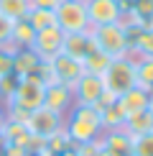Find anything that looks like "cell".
Instances as JSON below:
<instances>
[{
    "mask_svg": "<svg viewBox=\"0 0 153 156\" xmlns=\"http://www.w3.org/2000/svg\"><path fill=\"white\" fill-rule=\"evenodd\" d=\"M135 77H138V87H143L145 92H153V59H138Z\"/></svg>",
    "mask_w": 153,
    "mask_h": 156,
    "instance_id": "obj_24",
    "label": "cell"
},
{
    "mask_svg": "<svg viewBox=\"0 0 153 156\" xmlns=\"http://www.w3.org/2000/svg\"><path fill=\"white\" fill-rule=\"evenodd\" d=\"M94 49V41H92V34L89 31H82V34H66L64 36V54L72 56V59H84L89 51Z\"/></svg>",
    "mask_w": 153,
    "mask_h": 156,
    "instance_id": "obj_13",
    "label": "cell"
},
{
    "mask_svg": "<svg viewBox=\"0 0 153 156\" xmlns=\"http://www.w3.org/2000/svg\"><path fill=\"white\" fill-rule=\"evenodd\" d=\"M56 16V26L64 31V34H82V31H89V18H87V8L84 0H61L54 10Z\"/></svg>",
    "mask_w": 153,
    "mask_h": 156,
    "instance_id": "obj_4",
    "label": "cell"
},
{
    "mask_svg": "<svg viewBox=\"0 0 153 156\" xmlns=\"http://www.w3.org/2000/svg\"><path fill=\"white\" fill-rule=\"evenodd\" d=\"M13 56H15V46H3L0 49V77L13 74Z\"/></svg>",
    "mask_w": 153,
    "mask_h": 156,
    "instance_id": "obj_29",
    "label": "cell"
},
{
    "mask_svg": "<svg viewBox=\"0 0 153 156\" xmlns=\"http://www.w3.org/2000/svg\"><path fill=\"white\" fill-rule=\"evenodd\" d=\"M100 144L112 156H130V151H133V138L123 131V128H117V131H105L100 136Z\"/></svg>",
    "mask_w": 153,
    "mask_h": 156,
    "instance_id": "obj_12",
    "label": "cell"
},
{
    "mask_svg": "<svg viewBox=\"0 0 153 156\" xmlns=\"http://www.w3.org/2000/svg\"><path fill=\"white\" fill-rule=\"evenodd\" d=\"M0 154H3V156H25L28 151H25L23 146H13V144H0Z\"/></svg>",
    "mask_w": 153,
    "mask_h": 156,
    "instance_id": "obj_32",
    "label": "cell"
},
{
    "mask_svg": "<svg viewBox=\"0 0 153 156\" xmlns=\"http://www.w3.org/2000/svg\"><path fill=\"white\" fill-rule=\"evenodd\" d=\"M102 84H105V92H110L115 97L125 95L127 90H133L138 84L135 77V62H130L127 56H120V59H112L110 67L102 74Z\"/></svg>",
    "mask_w": 153,
    "mask_h": 156,
    "instance_id": "obj_3",
    "label": "cell"
},
{
    "mask_svg": "<svg viewBox=\"0 0 153 156\" xmlns=\"http://www.w3.org/2000/svg\"><path fill=\"white\" fill-rule=\"evenodd\" d=\"M64 131H66L69 141L74 146L97 141L102 133V120H100V110L92 105H74L64 115Z\"/></svg>",
    "mask_w": 153,
    "mask_h": 156,
    "instance_id": "obj_1",
    "label": "cell"
},
{
    "mask_svg": "<svg viewBox=\"0 0 153 156\" xmlns=\"http://www.w3.org/2000/svg\"><path fill=\"white\" fill-rule=\"evenodd\" d=\"M28 141H31V131L25 123H15L5 118V126L0 131V144H13V146H23L28 151Z\"/></svg>",
    "mask_w": 153,
    "mask_h": 156,
    "instance_id": "obj_15",
    "label": "cell"
},
{
    "mask_svg": "<svg viewBox=\"0 0 153 156\" xmlns=\"http://www.w3.org/2000/svg\"><path fill=\"white\" fill-rule=\"evenodd\" d=\"M72 92H74V105H97L100 102V97L102 92H105V84H102V77L97 74H82L79 80L74 82V87H72Z\"/></svg>",
    "mask_w": 153,
    "mask_h": 156,
    "instance_id": "obj_8",
    "label": "cell"
},
{
    "mask_svg": "<svg viewBox=\"0 0 153 156\" xmlns=\"http://www.w3.org/2000/svg\"><path fill=\"white\" fill-rule=\"evenodd\" d=\"M148 100H151V92H145V90L138 87V84L133 90H127L125 95L117 97L120 108L125 110V118H127V115H133V113H140V110H148Z\"/></svg>",
    "mask_w": 153,
    "mask_h": 156,
    "instance_id": "obj_16",
    "label": "cell"
},
{
    "mask_svg": "<svg viewBox=\"0 0 153 156\" xmlns=\"http://www.w3.org/2000/svg\"><path fill=\"white\" fill-rule=\"evenodd\" d=\"M97 156H112V154H110V151H105V148H102V151H100Z\"/></svg>",
    "mask_w": 153,
    "mask_h": 156,
    "instance_id": "obj_36",
    "label": "cell"
},
{
    "mask_svg": "<svg viewBox=\"0 0 153 156\" xmlns=\"http://www.w3.org/2000/svg\"><path fill=\"white\" fill-rule=\"evenodd\" d=\"M127 59L138 62V59H153V28H140L135 36L130 38V51Z\"/></svg>",
    "mask_w": 153,
    "mask_h": 156,
    "instance_id": "obj_14",
    "label": "cell"
},
{
    "mask_svg": "<svg viewBox=\"0 0 153 156\" xmlns=\"http://www.w3.org/2000/svg\"><path fill=\"white\" fill-rule=\"evenodd\" d=\"M41 59L36 56L33 49H15V56H13V74L15 77H28L36 74Z\"/></svg>",
    "mask_w": 153,
    "mask_h": 156,
    "instance_id": "obj_18",
    "label": "cell"
},
{
    "mask_svg": "<svg viewBox=\"0 0 153 156\" xmlns=\"http://www.w3.org/2000/svg\"><path fill=\"white\" fill-rule=\"evenodd\" d=\"M61 0H31V8H43V10H56Z\"/></svg>",
    "mask_w": 153,
    "mask_h": 156,
    "instance_id": "obj_33",
    "label": "cell"
},
{
    "mask_svg": "<svg viewBox=\"0 0 153 156\" xmlns=\"http://www.w3.org/2000/svg\"><path fill=\"white\" fill-rule=\"evenodd\" d=\"M33 38H36V31H33V26L25 21V18L13 23V41H10V44H13L15 49H31Z\"/></svg>",
    "mask_w": 153,
    "mask_h": 156,
    "instance_id": "obj_21",
    "label": "cell"
},
{
    "mask_svg": "<svg viewBox=\"0 0 153 156\" xmlns=\"http://www.w3.org/2000/svg\"><path fill=\"white\" fill-rule=\"evenodd\" d=\"M43 92H46V84L38 80L36 74H28V77H18V87L13 92V100L8 105H18L28 113H33L43 105Z\"/></svg>",
    "mask_w": 153,
    "mask_h": 156,
    "instance_id": "obj_5",
    "label": "cell"
},
{
    "mask_svg": "<svg viewBox=\"0 0 153 156\" xmlns=\"http://www.w3.org/2000/svg\"><path fill=\"white\" fill-rule=\"evenodd\" d=\"M130 156H153V133L133 138V151Z\"/></svg>",
    "mask_w": 153,
    "mask_h": 156,
    "instance_id": "obj_27",
    "label": "cell"
},
{
    "mask_svg": "<svg viewBox=\"0 0 153 156\" xmlns=\"http://www.w3.org/2000/svg\"><path fill=\"white\" fill-rule=\"evenodd\" d=\"M13 23L15 21H10V18H3L0 16V49L3 46H13Z\"/></svg>",
    "mask_w": 153,
    "mask_h": 156,
    "instance_id": "obj_30",
    "label": "cell"
},
{
    "mask_svg": "<svg viewBox=\"0 0 153 156\" xmlns=\"http://www.w3.org/2000/svg\"><path fill=\"white\" fill-rule=\"evenodd\" d=\"M25 21L33 26V31H43V28H51V26H56V16H54V10L31 8V10H28V16H25Z\"/></svg>",
    "mask_w": 153,
    "mask_h": 156,
    "instance_id": "obj_23",
    "label": "cell"
},
{
    "mask_svg": "<svg viewBox=\"0 0 153 156\" xmlns=\"http://www.w3.org/2000/svg\"><path fill=\"white\" fill-rule=\"evenodd\" d=\"M31 10V0H0V16L10 21H23Z\"/></svg>",
    "mask_w": 153,
    "mask_h": 156,
    "instance_id": "obj_22",
    "label": "cell"
},
{
    "mask_svg": "<svg viewBox=\"0 0 153 156\" xmlns=\"http://www.w3.org/2000/svg\"><path fill=\"white\" fill-rule=\"evenodd\" d=\"M18 87V77L8 74V77H0V105H8L13 100V92Z\"/></svg>",
    "mask_w": 153,
    "mask_h": 156,
    "instance_id": "obj_28",
    "label": "cell"
},
{
    "mask_svg": "<svg viewBox=\"0 0 153 156\" xmlns=\"http://www.w3.org/2000/svg\"><path fill=\"white\" fill-rule=\"evenodd\" d=\"M130 10L135 13V18L140 21V26H145V28L151 26V21H153V0H133Z\"/></svg>",
    "mask_w": 153,
    "mask_h": 156,
    "instance_id": "obj_25",
    "label": "cell"
},
{
    "mask_svg": "<svg viewBox=\"0 0 153 156\" xmlns=\"http://www.w3.org/2000/svg\"><path fill=\"white\" fill-rule=\"evenodd\" d=\"M92 34V41L102 54H107L110 59H120V56H127L130 51V41H127L125 28H120L117 23H107V26H92L89 28Z\"/></svg>",
    "mask_w": 153,
    "mask_h": 156,
    "instance_id": "obj_2",
    "label": "cell"
},
{
    "mask_svg": "<svg viewBox=\"0 0 153 156\" xmlns=\"http://www.w3.org/2000/svg\"><path fill=\"white\" fill-rule=\"evenodd\" d=\"M89 26H107L117 23L120 18V3L117 0H84Z\"/></svg>",
    "mask_w": 153,
    "mask_h": 156,
    "instance_id": "obj_10",
    "label": "cell"
},
{
    "mask_svg": "<svg viewBox=\"0 0 153 156\" xmlns=\"http://www.w3.org/2000/svg\"><path fill=\"white\" fill-rule=\"evenodd\" d=\"M123 131L130 136V138H138V136L153 133V113L151 110H140V113L127 115L123 123Z\"/></svg>",
    "mask_w": 153,
    "mask_h": 156,
    "instance_id": "obj_17",
    "label": "cell"
},
{
    "mask_svg": "<svg viewBox=\"0 0 153 156\" xmlns=\"http://www.w3.org/2000/svg\"><path fill=\"white\" fill-rule=\"evenodd\" d=\"M110 62H112L110 56L102 54V51L94 46V49L84 56V59H82V67H84V72H87V74H97V77H102V74H105V69L110 67Z\"/></svg>",
    "mask_w": 153,
    "mask_h": 156,
    "instance_id": "obj_20",
    "label": "cell"
},
{
    "mask_svg": "<svg viewBox=\"0 0 153 156\" xmlns=\"http://www.w3.org/2000/svg\"><path fill=\"white\" fill-rule=\"evenodd\" d=\"M148 28H153V21H151V26H148Z\"/></svg>",
    "mask_w": 153,
    "mask_h": 156,
    "instance_id": "obj_38",
    "label": "cell"
},
{
    "mask_svg": "<svg viewBox=\"0 0 153 156\" xmlns=\"http://www.w3.org/2000/svg\"><path fill=\"white\" fill-rule=\"evenodd\" d=\"M49 64H51V72H54V80L61 82V84H69V87H74V82L84 74L82 62H79V59H72V56H66L64 51H61L59 56H54Z\"/></svg>",
    "mask_w": 153,
    "mask_h": 156,
    "instance_id": "obj_11",
    "label": "cell"
},
{
    "mask_svg": "<svg viewBox=\"0 0 153 156\" xmlns=\"http://www.w3.org/2000/svg\"><path fill=\"white\" fill-rule=\"evenodd\" d=\"M25 156H41V151H36V154H25Z\"/></svg>",
    "mask_w": 153,
    "mask_h": 156,
    "instance_id": "obj_37",
    "label": "cell"
},
{
    "mask_svg": "<svg viewBox=\"0 0 153 156\" xmlns=\"http://www.w3.org/2000/svg\"><path fill=\"white\" fill-rule=\"evenodd\" d=\"M64 31L59 26H51V28H43V31H36V38L31 44V49L36 51V56L41 62H51L54 56L61 54L64 49Z\"/></svg>",
    "mask_w": 153,
    "mask_h": 156,
    "instance_id": "obj_7",
    "label": "cell"
},
{
    "mask_svg": "<svg viewBox=\"0 0 153 156\" xmlns=\"http://www.w3.org/2000/svg\"><path fill=\"white\" fill-rule=\"evenodd\" d=\"M100 120H102V131H117L125 123V110L120 108V102H107V105H100Z\"/></svg>",
    "mask_w": 153,
    "mask_h": 156,
    "instance_id": "obj_19",
    "label": "cell"
},
{
    "mask_svg": "<svg viewBox=\"0 0 153 156\" xmlns=\"http://www.w3.org/2000/svg\"><path fill=\"white\" fill-rule=\"evenodd\" d=\"M72 146H74V144H72V141H69L66 131H64V128H61L59 133H54V136H51V138H46V146H43V148H46L49 154H64V151H66V148H72Z\"/></svg>",
    "mask_w": 153,
    "mask_h": 156,
    "instance_id": "obj_26",
    "label": "cell"
},
{
    "mask_svg": "<svg viewBox=\"0 0 153 156\" xmlns=\"http://www.w3.org/2000/svg\"><path fill=\"white\" fill-rule=\"evenodd\" d=\"M43 108L54 110L59 115H66L69 110L74 108V92L69 84H61V82H51L46 84V92H43Z\"/></svg>",
    "mask_w": 153,
    "mask_h": 156,
    "instance_id": "obj_9",
    "label": "cell"
},
{
    "mask_svg": "<svg viewBox=\"0 0 153 156\" xmlns=\"http://www.w3.org/2000/svg\"><path fill=\"white\" fill-rule=\"evenodd\" d=\"M3 126H5V108L0 105V131H3Z\"/></svg>",
    "mask_w": 153,
    "mask_h": 156,
    "instance_id": "obj_34",
    "label": "cell"
},
{
    "mask_svg": "<svg viewBox=\"0 0 153 156\" xmlns=\"http://www.w3.org/2000/svg\"><path fill=\"white\" fill-rule=\"evenodd\" d=\"M25 126H28L31 136H38V138L46 141V138H51L54 133H59L64 128V115H59V113H54V110L41 105L38 110H33V113L28 115Z\"/></svg>",
    "mask_w": 153,
    "mask_h": 156,
    "instance_id": "obj_6",
    "label": "cell"
},
{
    "mask_svg": "<svg viewBox=\"0 0 153 156\" xmlns=\"http://www.w3.org/2000/svg\"><path fill=\"white\" fill-rule=\"evenodd\" d=\"M76 148V156H97L102 151V144H100V138L97 141H89V144H79V146H74Z\"/></svg>",
    "mask_w": 153,
    "mask_h": 156,
    "instance_id": "obj_31",
    "label": "cell"
},
{
    "mask_svg": "<svg viewBox=\"0 0 153 156\" xmlns=\"http://www.w3.org/2000/svg\"><path fill=\"white\" fill-rule=\"evenodd\" d=\"M148 110L153 113V92H151V100H148Z\"/></svg>",
    "mask_w": 153,
    "mask_h": 156,
    "instance_id": "obj_35",
    "label": "cell"
}]
</instances>
